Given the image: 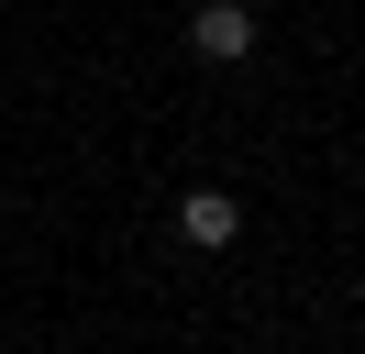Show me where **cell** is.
I'll use <instances>...</instances> for the list:
<instances>
[{
    "label": "cell",
    "instance_id": "1",
    "mask_svg": "<svg viewBox=\"0 0 365 354\" xmlns=\"http://www.w3.org/2000/svg\"><path fill=\"white\" fill-rule=\"evenodd\" d=\"M188 44H200V56H222V66L255 56V11H244V0H210V11L188 22Z\"/></svg>",
    "mask_w": 365,
    "mask_h": 354
},
{
    "label": "cell",
    "instance_id": "2",
    "mask_svg": "<svg viewBox=\"0 0 365 354\" xmlns=\"http://www.w3.org/2000/svg\"><path fill=\"white\" fill-rule=\"evenodd\" d=\"M178 233H188V243H232V233H244V211H232L222 188H188V199H178Z\"/></svg>",
    "mask_w": 365,
    "mask_h": 354
}]
</instances>
